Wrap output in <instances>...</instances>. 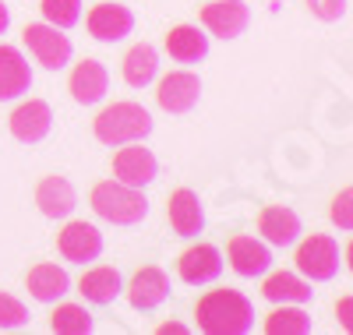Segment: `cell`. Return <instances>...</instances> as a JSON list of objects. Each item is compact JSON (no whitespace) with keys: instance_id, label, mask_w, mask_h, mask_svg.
Here are the masks:
<instances>
[{"instance_id":"cell-1","label":"cell","mask_w":353,"mask_h":335,"mask_svg":"<svg viewBox=\"0 0 353 335\" xmlns=\"http://www.w3.org/2000/svg\"><path fill=\"white\" fill-rule=\"evenodd\" d=\"M198 328L209 335H244L254 325L251 300L237 290H209L194 307Z\"/></svg>"},{"instance_id":"cell-2","label":"cell","mask_w":353,"mask_h":335,"mask_svg":"<svg viewBox=\"0 0 353 335\" xmlns=\"http://www.w3.org/2000/svg\"><path fill=\"white\" fill-rule=\"evenodd\" d=\"M92 212L99 219L113 226H134L149 216V198L141 194V187L121 184V180H103L92 187Z\"/></svg>"},{"instance_id":"cell-3","label":"cell","mask_w":353,"mask_h":335,"mask_svg":"<svg viewBox=\"0 0 353 335\" xmlns=\"http://www.w3.org/2000/svg\"><path fill=\"white\" fill-rule=\"evenodd\" d=\"M92 131L103 145H113V148L128 141H141L152 131V113L141 103H113L92 120Z\"/></svg>"},{"instance_id":"cell-4","label":"cell","mask_w":353,"mask_h":335,"mask_svg":"<svg viewBox=\"0 0 353 335\" xmlns=\"http://www.w3.org/2000/svg\"><path fill=\"white\" fill-rule=\"evenodd\" d=\"M293 261H297L301 276H307L311 283H329L339 272V243L325 233H311L307 240H301Z\"/></svg>"},{"instance_id":"cell-5","label":"cell","mask_w":353,"mask_h":335,"mask_svg":"<svg viewBox=\"0 0 353 335\" xmlns=\"http://www.w3.org/2000/svg\"><path fill=\"white\" fill-rule=\"evenodd\" d=\"M21 43L36 57V64H43L46 71H61L71 60V39L64 36V28H57L50 21L46 25H25Z\"/></svg>"},{"instance_id":"cell-6","label":"cell","mask_w":353,"mask_h":335,"mask_svg":"<svg viewBox=\"0 0 353 335\" xmlns=\"http://www.w3.org/2000/svg\"><path fill=\"white\" fill-rule=\"evenodd\" d=\"M201 99V78L194 71H170L156 85V103L166 113H188Z\"/></svg>"},{"instance_id":"cell-7","label":"cell","mask_w":353,"mask_h":335,"mask_svg":"<svg viewBox=\"0 0 353 335\" xmlns=\"http://www.w3.org/2000/svg\"><path fill=\"white\" fill-rule=\"evenodd\" d=\"M57 251H61L64 261H74V265H88L103 254V233L92 226V223H68L61 233H57Z\"/></svg>"},{"instance_id":"cell-8","label":"cell","mask_w":353,"mask_h":335,"mask_svg":"<svg viewBox=\"0 0 353 335\" xmlns=\"http://www.w3.org/2000/svg\"><path fill=\"white\" fill-rule=\"evenodd\" d=\"M159 173V163L149 148H141L134 141H128L124 148L117 145V156H113V176L121 180V184H131V187H145L152 184Z\"/></svg>"},{"instance_id":"cell-9","label":"cell","mask_w":353,"mask_h":335,"mask_svg":"<svg viewBox=\"0 0 353 335\" xmlns=\"http://www.w3.org/2000/svg\"><path fill=\"white\" fill-rule=\"evenodd\" d=\"M251 21V11L244 0H212L201 8V25L219 39H237L244 36V28Z\"/></svg>"},{"instance_id":"cell-10","label":"cell","mask_w":353,"mask_h":335,"mask_svg":"<svg viewBox=\"0 0 353 335\" xmlns=\"http://www.w3.org/2000/svg\"><path fill=\"white\" fill-rule=\"evenodd\" d=\"M8 124H11V134L21 141V145H36L50 134L53 128V110L50 103L43 99H25L14 106V113L8 116Z\"/></svg>"},{"instance_id":"cell-11","label":"cell","mask_w":353,"mask_h":335,"mask_svg":"<svg viewBox=\"0 0 353 335\" xmlns=\"http://www.w3.org/2000/svg\"><path fill=\"white\" fill-rule=\"evenodd\" d=\"M106 88H110V74H106V68L99 64V60L85 57V60H78V64L71 68L68 92H71L74 103L92 106V103H99V99L106 96Z\"/></svg>"},{"instance_id":"cell-12","label":"cell","mask_w":353,"mask_h":335,"mask_svg":"<svg viewBox=\"0 0 353 335\" xmlns=\"http://www.w3.org/2000/svg\"><path fill=\"white\" fill-rule=\"evenodd\" d=\"M166 296H170V279L156 265L138 268L131 276V283H128V300H131L134 311H156Z\"/></svg>"},{"instance_id":"cell-13","label":"cell","mask_w":353,"mask_h":335,"mask_svg":"<svg viewBox=\"0 0 353 335\" xmlns=\"http://www.w3.org/2000/svg\"><path fill=\"white\" fill-rule=\"evenodd\" d=\"M176 272H181V279L191 283V286L212 283L223 272V254H219V247H212V243H194V247H188L181 258H176Z\"/></svg>"},{"instance_id":"cell-14","label":"cell","mask_w":353,"mask_h":335,"mask_svg":"<svg viewBox=\"0 0 353 335\" xmlns=\"http://www.w3.org/2000/svg\"><path fill=\"white\" fill-rule=\"evenodd\" d=\"M226 254H230L233 272L244 276V279H254V276H261V272L272 268V251L265 247L261 240H254V236H230Z\"/></svg>"},{"instance_id":"cell-15","label":"cell","mask_w":353,"mask_h":335,"mask_svg":"<svg viewBox=\"0 0 353 335\" xmlns=\"http://www.w3.org/2000/svg\"><path fill=\"white\" fill-rule=\"evenodd\" d=\"M85 25H88V32H92L99 43H117V39L131 36L134 14L124 4H96L92 11H88Z\"/></svg>"},{"instance_id":"cell-16","label":"cell","mask_w":353,"mask_h":335,"mask_svg":"<svg viewBox=\"0 0 353 335\" xmlns=\"http://www.w3.org/2000/svg\"><path fill=\"white\" fill-rule=\"evenodd\" d=\"M36 205L46 219H68L74 205H78V194L71 187V180L68 176H43L39 180V187H36Z\"/></svg>"},{"instance_id":"cell-17","label":"cell","mask_w":353,"mask_h":335,"mask_svg":"<svg viewBox=\"0 0 353 335\" xmlns=\"http://www.w3.org/2000/svg\"><path fill=\"white\" fill-rule=\"evenodd\" d=\"M166 219L173 226V233L181 236H198L201 226H205V212H201V201L194 191L188 187H176L170 194V205H166Z\"/></svg>"},{"instance_id":"cell-18","label":"cell","mask_w":353,"mask_h":335,"mask_svg":"<svg viewBox=\"0 0 353 335\" xmlns=\"http://www.w3.org/2000/svg\"><path fill=\"white\" fill-rule=\"evenodd\" d=\"M28 85H32V71H28L21 50L0 43V103L18 99L21 92H28Z\"/></svg>"},{"instance_id":"cell-19","label":"cell","mask_w":353,"mask_h":335,"mask_svg":"<svg viewBox=\"0 0 353 335\" xmlns=\"http://www.w3.org/2000/svg\"><path fill=\"white\" fill-rule=\"evenodd\" d=\"M258 233L269 243H276V247H286V243L297 240L301 219H297V212L286 208V205H269V208H261V216H258Z\"/></svg>"},{"instance_id":"cell-20","label":"cell","mask_w":353,"mask_h":335,"mask_svg":"<svg viewBox=\"0 0 353 335\" xmlns=\"http://www.w3.org/2000/svg\"><path fill=\"white\" fill-rule=\"evenodd\" d=\"M25 286L28 293H32L39 303H57L68 290H71V279H68V272L61 265H36V268H28V276H25Z\"/></svg>"},{"instance_id":"cell-21","label":"cell","mask_w":353,"mask_h":335,"mask_svg":"<svg viewBox=\"0 0 353 335\" xmlns=\"http://www.w3.org/2000/svg\"><path fill=\"white\" fill-rule=\"evenodd\" d=\"M121 290H124V283H121V272L113 265H96L78 279V293L92 303H113L121 296Z\"/></svg>"},{"instance_id":"cell-22","label":"cell","mask_w":353,"mask_h":335,"mask_svg":"<svg viewBox=\"0 0 353 335\" xmlns=\"http://www.w3.org/2000/svg\"><path fill=\"white\" fill-rule=\"evenodd\" d=\"M166 53L173 60H181V64H198V60H205V53H209V39H205L201 28H194V25H176L166 36Z\"/></svg>"},{"instance_id":"cell-23","label":"cell","mask_w":353,"mask_h":335,"mask_svg":"<svg viewBox=\"0 0 353 335\" xmlns=\"http://www.w3.org/2000/svg\"><path fill=\"white\" fill-rule=\"evenodd\" d=\"M121 68H124V81H128L131 88H145V85L156 78V71H159V53H156V46H149V43H134V46L124 53Z\"/></svg>"},{"instance_id":"cell-24","label":"cell","mask_w":353,"mask_h":335,"mask_svg":"<svg viewBox=\"0 0 353 335\" xmlns=\"http://www.w3.org/2000/svg\"><path fill=\"white\" fill-rule=\"evenodd\" d=\"M261 296L272 303H307L311 300V283H304L293 272H272L269 279L261 283Z\"/></svg>"},{"instance_id":"cell-25","label":"cell","mask_w":353,"mask_h":335,"mask_svg":"<svg viewBox=\"0 0 353 335\" xmlns=\"http://www.w3.org/2000/svg\"><path fill=\"white\" fill-rule=\"evenodd\" d=\"M50 328L61 335H85V332H92V314L85 307H78V303H61L50 314Z\"/></svg>"},{"instance_id":"cell-26","label":"cell","mask_w":353,"mask_h":335,"mask_svg":"<svg viewBox=\"0 0 353 335\" xmlns=\"http://www.w3.org/2000/svg\"><path fill=\"white\" fill-rule=\"evenodd\" d=\"M265 332L269 335H307L311 332V318L301 307H279L265 318Z\"/></svg>"},{"instance_id":"cell-27","label":"cell","mask_w":353,"mask_h":335,"mask_svg":"<svg viewBox=\"0 0 353 335\" xmlns=\"http://www.w3.org/2000/svg\"><path fill=\"white\" fill-rule=\"evenodd\" d=\"M39 11H43V18H46L50 25L71 28V25H78V18H81V0H43Z\"/></svg>"},{"instance_id":"cell-28","label":"cell","mask_w":353,"mask_h":335,"mask_svg":"<svg viewBox=\"0 0 353 335\" xmlns=\"http://www.w3.org/2000/svg\"><path fill=\"white\" fill-rule=\"evenodd\" d=\"M21 325H28L25 303L11 293H0V328H21Z\"/></svg>"},{"instance_id":"cell-29","label":"cell","mask_w":353,"mask_h":335,"mask_svg":"<svg viewBox=\"0 0 353 335\" xmlns=\"http://www.w3.org/2000/svg\"><path fill=\"white\" fill-rule=\"evenodd\" d=\"M307 11L321 21H339L346 14V0H307Z\"/></svg>"},{"instance_id":"cell-30","label":"cell","mask_w":353,"mask_h":335,"mask_svg":"<svg viewBox=\"0 0 353 335\" xmlns=\"http://www.w3.org/2000/svg\"><path fill=\"white\" fill-rule=\"evenodd\" d=\"M350 201H353L350 187H343V191L332 198V223H336L339 230H353V212H350Z\"/></svg>"},{"instance_id":"cell-31","label":"cell","mask_w":353,"mask_h":335,"mask_svg":"<svg viewBox=\"0 0 353 335\" xmlns=\"http://www.w3.org/2000/svg\"><path fill=\"white\" fill-rule=\"evenodd\" d=\"M159 332H163V335H166V332H176V335H184L188 328H184V325H159Z\"/></svg>"},{"instance_id":"cell-32","label":"cell","mask_w":353,"mask_h":335,"mask_svg":"<svg viewBox=\"0 0 353 335\" xmlns=\"http://www.w3.org/2000/svg\"><path fill=\"white\" fill-rule=\"evenodd\" d=\"M8 21H11V18H8V8L0 4V36H4V28H8Z\"/></svg>"},{"instance_id":"cell-33","label":"cell","mask_w":353,"mask_h":335,"mask_svg":"<svg viewBox=\"0 0 353 335\" xmlns=\"http://www.w3.org/2000/svg\"><path fill=\"white\" fill-rule=\"evenodd\" d=\"M346 314H350V300H343V303H339V318H343V325H350V318H346Z\"/></svg>"}]
</instances>
